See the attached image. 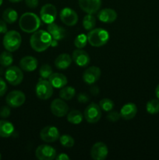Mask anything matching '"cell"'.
Here are the masks:
<instances>
[{
    "instance_id": "cell-1",
    "label": "cell",
    "mask_w": 159,
    "mask_h": 160,
    "mask_svg": "<svg viewBox=\"0 0 159 160\" xmlns=\"http://www.w3.org/2000/svg\"><path fill=\"white\" fill-rule=\"evenodd\" d=\"M52 38L51 34L44 30H37L34 31L30 39L31 46L34 51L41 52L51 46Z\"/></svg>"
},
{
    "instance_id": "cell-2",
    "label": "cell",
    "mask_w": 159,
    "mask_h": 160,
    "mask_svg": "<svg viewBox=\"0 0 159 160\" xmlns=\"http://www.w3.org/2000/svg\"><path fill=\"white\" fill-rule=\"evenodd\" d=\"M20 29L26 33H34L41 26V19L33 12H25L19 20Z\"/></svg>"
},
{
    "instance_id": "cell-3",
    "label": "cell",
    "mask_w": 159,
    "mask_h": 160,
    "mask_svg": "<svg viewBox=\"0 0 159 160\" xmlns=\"http://www.w3.org/2000/svg\"><path fill=\"white\" fill-rule=\"evenodd\" d=\"M87 36L89 44L94 47L103 46L109 39L108 32L102 28H94Z\"/></svg>"
},
{
    "instance_id": "cell-4",
    "label": "cell",
    "mask_w": 159,
    "mask_h": 160,
    "mask_svg": "<svg viewBox=\"0 0 159 160\" xmlns=\"http://www.w3.org/2000/svg\"><path fill=\"white\" fill-rule=\"evenodd\" d=\"M21 42V35L16 31H7L3 38V46L10 52L17 51L20 48Z\"/></svg>"
},
{
    "instance_id": "cell-5",
    "label": "cell",
    "mask_w": 159,
    "mask_h": 160,
    "mask_svg": "<svg viewBox=\"0 0 159 160\" xmlns=\"http://www.w3.org/2000/svg\"><path fill=\"white\" fill-rule=\"evenodd\" d=\"M35 92L37 98L42 100H47L52 96L53 87L48 81L41 79L36 85Z\"/></svg>"
},
{
    "instance_id": "cell-6",
    "label": "cell",
    "mask_w": 159,
    "mask_h": 160,
    "mask_svg": "<svg viewBox=\"0 0 159 160\" xmlns=\"http://www.w3.org/2000/svg\"><path fill=\"white\" fill-rule=\"evenodd\" d=\"M5 78L8 83L10 84L11 85L17 86L23 81V73L21 68H19L16 66H12V67H8L7 70H6Z\"/></svg>"
},
{
    "instance_id": "cell-7",
    "label": "cell",
    "mask_w": 159,
    "mask_h": 160,
    "mask_svg": "<svg viewBox=\"0 0 159 160\" xmlns=\"http://www.w3.org/2000/svg\"><path fill=\"white\" fill-rule=\"evenodd\" d=\"M84 117L89 123H95L101 119V109L94 102L88 105L84 110Z\"/></svg>"
},
{
    "instance_id": "cell-8",
    "label": "cell",
    "mask_w": 159,
    "mask_h": 160,
    "mask_svg": "<svg viewBox=\"0 0 159 160\" xmlns=\"http://www.w3.org/2000/svg\"><path fill=\"white\" fill-rule=\"evenodd\" d=\"M57 16V9L52 4H45L41 9L40 17L41 20L47 24L53 23L56 19Z\"/></svg>"
},
{
    "instance_id": "cell-9",
    "label": "cell",
    "mask_w": 159,
    "mask_h": 160,
    "mask_svg": "<svg viewBox=\"0 0 159 160\" xmlns=\"http://www.w3.org/2000/svg\"><path fill=\"white\" fill-rule=\"evenodd\" d=\"M26 96L21 91H12L9 92L6 98L8 106L12 108H17L24 104Z\"/></svg>"
},
{
    "instance_id": "cell-10",
    "label": "cell",
    "mask_w": 159,
    "mask_h": 160,
    "mask_svg": "<svg viewBox=\"0 0 159 160\" xmlns=\"http://www.w3.org/2000/svg\"><path fill=\"white\" fill-rule=\"evenodd\" d=\"M35 156L39 160H52L55 159L56 151L50 145H39L35 151Z\"/></svg>"
},
{
    "instance_id": "cell-11",
    "label": "cell",
    "mask_w": 159,
    "mask_h": 160,
    "mask_svg": "<svg viewBox=\"0 0 159 160\" xmlns=\"http://www.w3.org/2000/svg\"><path fill=\"white\" fill-rule=\"evenodd\" d=\"M51 111L54 116L57 117H63L69 112V106L62 98H56L51 103Z\"/></svg>"
},
{
    "instance_id": "cell-12",
    "label": "cell",
    "mask_w": 159,
    "mask_h": 160,
    "mask_svg": "<svg viewBox=\"0 0 159 160\" xmlns=\"http://www.w3.org/2000/svg\"><path fill=\"white\" fill-rule=\"evenodd\" d=\"M40 138L43 142L47 143L56 142L59 138V130L53 126L45 127L41 131Z\"/></svg>"
},
{
    "instance_id": "cell-13",
    "label": "cell",
    "mask_w": 159,
    "mask_h": 160,
    "mask_svg": "<svg viewBox=\"0 0 159 160\" xmlns=\"http://www.w3.org/2000/svg\"><path fill=\"white\" fill-rule=\"evenodd\" d=\"M60 20L64 24L67 26H74L78 21L77 13L71 8L65 7L60 12Z\"/></svg>"
},
{
    "instance_id": "cell-14",
    "label": "cell",
    "mask_w": 159,
    "mask_h": 160,
    "mask_svg": "<svg viewBox=\"0 0 159 160\" xmlns=\"http://www.w3.org/2000/svg\"><path fill=\"white\" fill-rule=\"evenodd\" d=\"M108 154V149L107 145L103 142H97L90 150V156L94 160H104Z\"/></svg>"
},
{
    "instance_id": "cell-15",
    "label": "cell",
    "mask_w": 159,
    "mask_h": 160,
    "mask_svg": "<svg viewBox=\"0 0 159 160\" xmlns=\"http://www.w3.org/2000/svg\"><path fill=\"white\" fill-rule=\"evenodd\" d=\"M79 6L87 14H94L101 8V0H79Z\"/></svg>"
},
{
    "instance_id": "cell-16",
    "label": "cell",
    "mask_w": 159,
    "mask_h": 160,
    "mask_svg": "<svg viewBox=\"0 0 159 160\" xmlns=\"http://www.w3.org/2000/svg\"><path fill=\"white\" fill-rule=\"evenodd\" d=\"M101 69L98 67H90L84 71L83 74V80L87 84H93L99 80L101 77Z\"/></svg>"
},
{
    "instance_id": "cell-17",
    "label": "cell",
    "mask_w": 159,
    "mask_h": 160,
    "mask_svg": "<svg viewBox=\"0 0 159 160\" xmlns=\"http://www.w3.org/2000/svg\"><path fill=\"white\" fill-rule=\"evenodd\" d=\"M72 59L76 65L80 67H87L90 63V56L88 55V53L81 48H77L73 52Z\"/></svg>"
},
{
    "instance_id": "cell-18",
    "label": "cell",
    "mask_w": 159,
    "mask_h": 160,
    "mask_svg": "<svg viewBox=\"0 0 159 160\" xmlns=\"http://www.w3.org/2000/svg\"><path fill=\"white\" fill-rule=\"evenodd\" d=\"M48 32L51 34L53 40L59 41L64 38L66 35V31L62 27L59 26L58 24L55 23L54 22L48 26Z\"/></svg>"
},
{
    "instance_id": "cell-19",
    "label": "cell",
    "mask_w": 159,
    "mask_h": 160,
    "mask_svg": "<svg viewBox=\"0 0 159 160\" xmlns=\"http://www.w3.org/2000/svg\"><path fill=\"white\" fill-rule=\"evenodd\" d=\"M20 67L21 70L26 72H32L37 67V60L33 56H27L22 58L20 61Z\"/></svg>"
},
{
    "instance_id": "cell-20",
    "label": "cell",
    "mask_w": 159,
    "mask_h": 160,
    "mask_svg": "<svg viewBox=\"0 0 159 160\" xmlns=\"http://www.w3.org/2000/svg\"><path fill=\"white\" fill-rule=\"evenodd\" d=\"M98 17L100 21L103 23H112L117 19V12L113 9L106 8V9H101L98 12Z\"/></svg>"
},
{
    "instance_id": "cell-21",
    "label": "cell",
    "mask_w": 159,
    "mask_h": 160,
    "mask_svg": "<svg viewBox=\"0 0 159 160\" xmlns=\"http://www.w3.org/2000/svg\"><path fill=\"white\" fill-rule=\"evenodd\" d=\"M137 107L134 103L129 102L124 105L120 110V115L123 119L126 120H131L137 115Z\"/></svg>"
},
{
    "instance_id": "cell-22",
    "label": "cell",
    "mask_w": 159,
    "mask_h": 160,
    "mask_svg": "<svg viewBox=\"0 0 159 160\" xmlns=\"http://www.w3.org/2000/svg\"><path fill=\"white\" fill-rule=\"evenodd\" d=\"M48 81L55 88H62L66 85L68 82L66 77L59 73H52V74L48 78Z\"/></svg>"
},
{
    "instance_id": "cell-23",
    "label": "cell",
    "mask_w": 159,
    "mask_h": 160,
    "mask_svg": "<svg viewBox=\"0 0 159 160\" xmlns=\"http://www.w3.org/2000/svg\"><path fill=\"white\" fill-rule=\"evenodd\" d=\"M72 61H73V59L70 55L66 54V53H62V54L58 56L55 59V66L56 68L59 69V70H65L70 67L72 63Z\"/></svg>"
},
{
    "instance_id": "cell-24",
    "label": "cell",
    "mask_w": 159,
    "mask_h": 160,
    "mask_svg": "<svg viewBox=\"0 0 159 160\" xmlns=\"http://www.w3.org/2000/svg\"><path fill=\"white\" fill-rule=\"evenodd\" d=\"M14 131V127L12 123L7 120H0V137L9 138Z\"/></svg>"
},
{
    "instance_id": "cell-25",
    "label": "cell",
    "mask_w": 159,
    "mask_h": 160,
    "mask_svg": "<svg viewBox=\"0 0 159 160\" xmlns=\"http://www.w3.org/2000/svg\"><path fill=\"white\" fill-rule=\"evenodd\" d=\"M84 116L76 109L71 110L67 113V120L72 124H80L83 121Z\"/></svg>"
},
{
    "instance_id": "cell-26",
    "label": "cell",
    "mask_w": 159,
    "mask_h": 160,
    "mask_svg": "<svg viewBox=\"0 0 159 160\" xmlns=\"http://www.w3.org/2000/svg\"><path fill=\"white\" fill-rule=\"evenodd\" d=\"M2 18L3 20H5L7 23H13L17 20L18 13L15 9L8 8L3 12Z\"/></svg>"
},
{
    "instance_id": "cell-27",
    "label": "cell",
    "mask_w": 159,
    "mask_h": 160,
    "mask_svg": "<svg viewBox=\"0 0 159 160\" xmlns=\"http://www.w3.org/2000/svg\"><path fill=\"white\" fill-rule=\"evenodd\" d=\"M59 95L62 99L68 101V100H71L75 96L76 90L73 87H70V86H67V87L64 86L60 90Z\"/></svg>"
},
{
    "instance_id": "cell-28",
    "label": "cell",
    "mask_w": 159,
    "mask_h": 160,
    "mask_svg": "<svg viewBox=\"0 0 159 160\" xmlns=\"http://www.w3.org/2000/svg\"><path fill=\"white\" fill-rule=\"evenodd\" d=\"M13 62V56L10 52L5 51L0 54V65L3 67H8L11 66Z\"/></svg>"
},
{
    "instance_id": "cell-29",
    "label": "cell",
    "mask_w": 159,
    "mask_h": 160,
    "mask_svg": "<svg viewBox=\"0 0 159 160\" xmlns=\"http://www.w3.org/2000/svg\"><path fill=\"white\" fill-rule=\"evenodd\" d=\"M96 25V19L92 14H87L83 19V26L87 31H91Z\"/></svg>"
},
{
    "instance_id": "cell-30",
    "label": "cell",
    "mask_w": 159,
    "mask_h": 160,
    "mask_svg": "<svg viewBox=\"0 0 159 160\" xmlns=\"http://www.w3.org/2000/svg\"><path fill=\"white\" fill-rule=\"evenodd\" d=\"M147 112L150 114H157L159 112V101L157 99H152L146 105Z\"/></svg>"
},
{
    "instance_id": "cell-31",
    "label": "cell",
    "mask_w": 159,
    "mask_h": 160,
    "mask_svg": "<svg viewBox=\"0 0 159 160\" xmlns=\"http://www.w3.org/2000/svg\"><path fill=\"white\" fill-rule=\"evenodd\" d=\"M59 141H60L61 145L65 148H72L75 143L73 138L69 134H63L59 137Z\"/></svg>"
},
{
    "instance_id": "cell-32",
    "label": "cell",
    "mask_w": 159,
    "mask_h": 160,
    "mask_svg": "<svg viewBox=\"0 0 159 160\" xmlns=\"http://www.w3.org/2000/svg\"><path fill=\"white\" fill-rule=\"evenodd\" d=\"M87 42V36L86 34H78L74 40V45L77 48H83L86 46Z\"/></svg>"
},
{
    "instance_id": "cell-33",
    "label": "cell",
    "mask_w": 159,
    "mask_h": 160,
    "mask_svg": "<svg viewBox=\"0 0 159 160\" xmlns=\"http://www.w3.org/2000/svg\"><path fill=\"white\" fill-rule=\"evenodd\" d=\"M99 106L101 107V110H104L105 112H110L114 108V102L112 100L109 98H103L100 101Z\"/></svg>"
},
{
    "instance_id": "cell-34",
    "label": "cell",
    "mask_w": 159,
    "mask_h": 160,
    "mask_svg": "<svg viewBox=\"0 0 159 160\" xmlns=\"http://www.w3.org/2000/svg\"><path fill=\"white\" fill-rule=\"evenodd\" d=\"M39 74H40L41 78H43V79L49 78V77L52 74V68L48 64H44L41 67L40 70H39Z\"/></svg>"
},
{
    "instance_id": "cell-35",
    "label": "cell",
    "mask_w": 159,
    "mask_h": 160,
    "mask_svg": "<svg viewBox=\"0 0 159 160\" xmlns=\"http://www.w3.org/2000/svg\"><path fill=\"white\" fill-rule=\"evenodd\" d=\"M121 118V115H120V112H115V111H110L108 114L107 116V119L111 122H115L117 120H118Z\"/></svg>"
},
{
    "instance_id": "cell-36",
    "label": "cell",
    "mask_w": 159,
    "mask_h": 160,
    "mask_svg": "<svg viewBox=\"0 0 159 160\" xmlns=\"http://www.w3.org/2000/svg\"><path fill=\"white\" fill-rule=\"evenodd\" d=\"M10 109L8 106H2L0 109V117L2 118H7L10 116Z\"/></svg>"
},
{
    "instance_id": "cell-37",
    "label": "cell",
    "mask_w": 159,
    "mask_h": 160,
    "mask_svg": "<svg viewBox=\"0 0 159 160\" xmlns=\"http://www.w3.org/2000/svg\"><path fill=\"white\" fill-rule=\"evenodd\" d=\"M7 91V85L4 80L0 78V97L3 96Z\"/></svg>"
},
{
    "instance_id": "cell-38",
    "label": "cell",
    "mask_w": 159,
    "mask_h": 160,
    "mask_svg": "<svg viewBox=\"0 0 159 160\" xmlns=\"http://www.w3.org/2000/svg\"><path fill=\"white\" fill-rule=\"evenodd\" d=\"M38 0H25L26 6L31 9H34L38 6Z\"/></svg>"
},
{
    "instance_id": "cell-39",
    "label": "cell",
    "mask_w": 159,
    "mask_h": 160,
    "mask_svg": "<svg viewBox=\"0 0 159 160\" xmlns=\"http://www.w3.org/2000/svg\"><path fill=\"white\" fill-rule=\"evenodd\" d=\"M77 100L81 103H86L89 101V97L88 95H86V94L80 93L78 95Z\"/></svg>"
},
{
    "instance_id": "cell-40",
    "label": "cell",
    "mask_w": 159,
    "mask_h": 160,
    "mask_svg": "<svg viewBox=\"0 0 159 160\" xmlns=\"http://www.w3.org/2000/svg\"><path fill=\"white\" fill-rule=\"evenodd\" d=\"M7 32V25L5 20H0V34H4Z\"/></svg>"
},
{
    "instance_id": "cell-41",
    "label": "cell",
    "mask_w": 159,
    "mask_h": 160,
    "mask_svg": "<svg viewBox=\"0 0 159 160\" xmlns=\"http://www.w3.org/2000/svg\"><path fill=\"white\" fill-rule=\"evenodd\" d=\"M55 159L57 160H69L70 159V158L66 154H65V153H61L59 156H56Z\"/></svg>"
},
{
    "instance_id": "cell-42",
    "label": "cell",
    "mask_w": 159,
    "mask_h": 160,
    "mask_svg": "<svg viewBox=\"0 0 159 160\" xmlns=\"http://www.w3.org/2000/svg\"><path fill=\"white\" fill-rule=\"evenodd\" d=\"M90 92L93 94L94 95H97L99 93V88L97 86H92V88H90Z\"/></svg>"
},
{
    "instance_id": "cell-43",
    "label": "cell",
    "mask_w": 159,
    "mask_h": 160,
    "mask_svg": "<svg viewBox=\"0 0 159 160\" xmlns=\"http://www.w3.org/2000/svg\"><path fill=\"white\" fill-rule=\"evenodd\" d=\"M155 95H156V96H157V98L159 99V84L155 89Z\"/></svg>"
},
{
    "instance_id": "cell-44",
    "label": "cell",
    "mask_w": 159,
    "mask_h": 160,
    "mask_svg": "<svg viewBox=\"0 0 159 160\" xmlns=\"http://www.w3.org/2000/svg\"><path fill=\"white\" fill-rule=\"evenodd\" d=\"M9 2H19L22 1V0H9Z\"/></svg>"
},
{
    "instance_id": "cell-45",
    "label": "cell",
    "mask_w": 159,
    "mask_h": 160,
    "mask_svg": "<svg viewBox=\"0 0 159 160\" xmlns=\"http://www.w3.org/2000/svg\"><path fill=\"white\" fill-rule=\"evenodd\" d=\"M3 73V70L1 67H0V75H2Z\"/></svg>"
},
{
    "instance_id": "cell-46",
    "label": "cell",
    "mask_w": 159,
    "mask_h": 160,
    "mask_svg": "<svg viewBox=\"0 0 159 160\" xmlns=\"http://www.w3.org/2000/svg\"><path fill=\"white\" fill-rule=\"evenodd\" d=\"M2 1H3V0H0V6H1V5L2 4Z\"/></svg>"
},
{
    "instance_id": "cell-47",
    "label": "cell",
    "mask_w": 159,
    "mask_h": 160,
    "mask_svg": "<svg viewBox=\"0 0 159 160\" xmlns=\"http://www.w3.org/2000/svg\"><path fill=\"white\" fill-rule=\"evenodd\" d=\"M2 159V156H1V154H0V159Z\"/></svg>"
},
{
    "instance_id": "cell-48",
    "label": "cell",
    "mask_w": 159,
    "mask_h": 160,
    "mask_svg": "<svg viewBox=\"0 0 159 160\" xmlns=\"http://www.w3.org/2000/svg\"><path fill=\"white\" fill-rule=\"evenodd\" d=\"M158 46H159V41H158Z\"/></svg>"
}]
</instances>
